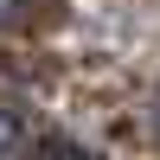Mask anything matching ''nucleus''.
Returning <instances> with one entry per match:
<instances>
[{
    "instance_id": "obj_4",
    "label": "nucleus",
    "mask_w": 160,
    "mask_h": 160,
    "mask_svg": "<svg viewBox=\"0 0 160 160\" xmlns=\"http://www.w3.org/2000/svg\"><path fill=\"white\" fill-rule=\"evenodd\" d=\"M154 122H160V96H154Z\"/></svg>"
},
{
    "instance_id": "obj_1",
    "label": "nucleus",
    "mask_w": 160,
    "mask_h": 160,
    "mask_svg": "<svg viewBox=\"0 0 160 160\" xmlns=\"http://www.w3.org/2000/svg\"><path fill=\"white\" fill-rule=\"evenodd\" d=\"M38 160H96V154H83L77 141H45V148H38Z\"/></svg>"
},
{
    "instance_id": "obj_2",
    "label": "nucleus",
    "mask_w": 160,
    "mask_h": 160,
    "mask_svg": "<svg viewBox=\"0 0 160 160\" xmlns=\"http://www.w3.org/2000/svg\"><path fill=\"white\" fill-rule=\"evenodd\" d=\"M13 148H19V115L0 109V154H13Z\"/></svg>"
},
{
    "instance_id": "obj_3",
    "label": "nucleus",
    "mask_w": 160,
    "mask_h": 160,
    "mask_svg": "<svg viewBox=\"0 0 160 160\" xmlns=\"http://www.w3.org/2000/svg\"><path fill=\"white\" fill-rule=\"evenodd\" d=\"M13 7H19V0H0V26H7V19H13Z\"/></svg>"
}]
</instances>
